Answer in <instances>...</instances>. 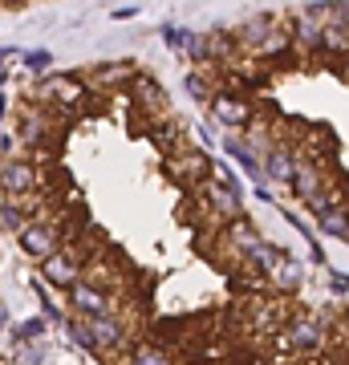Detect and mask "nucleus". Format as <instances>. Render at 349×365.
Masks as SVG:
<instances>
[{
  "label": "nucleus",
  "mask_w": 349,
  "mask_h": 365,
  "mask_svg": "<svg viewBox=\"0 0 349 365\" xmlns=\"http://www.w3.org/2000/svg\"><path fill=\"white\" fill-rule=\"evenodd\" d=\"M183 86H187V93H191L195 102H211V90H207V81L199 78V73H187V78H183Z\"/></svg>",
  "instance_id": "nucleus-28"
},
{
  "label": "nucleus",
  "mask_w": 349,
  "mask_h": 365,
  "mask_svg": "<svg viewBox=\"0 0 349 365\" xmlns=\"http://www.w3.org/2000/svg\"><path fill=\"white\" fill-rule=\"evenodd\" d=\"M211 118L220 122V126H248L252 122V102L248 98H240L236 90H220L216 98H211Z\"/></svg>",
  "instance_id": "nucleus-10"
},
{
  "label": "nucleus",
  "mask_w": 349,
  "mask_h": 365,
  "mask_svg": "<svg viewBox=\"0 0 349 365\" xmlns=\"http://www.w3.org/2000/svg\"><path fill=\"white\" fill-rule=\"evenodd\" d=\"M325 337H329L325 317L297 313V317H288V325H285V333L276 337V345H285V349H293V353H321Z\"/></svg>",
  "instance_id": "nucleus-3"
},
{
  "label": "nucleus",
  "mask_w": 349,
  "mask_h": 365,
  "mask_svg": "<svg viewBox=\"0 0 349 365\" xmlns=\"http://www.w3.org/2000/svg\"><path fill=\"white\" fill-rule=\"evenodd\" d=\"M134 98H138V106H151V110H158V114H163V110H167V102H163V90H158V81L155 78H138L134 81Z\"/></svg>",
  "instance_id": "nucleus-23"
},
{
  "label": "nucleus",
  "mask_w": 349,
  "mask_h": 365,
  "mask_svg": "<svg viewBox=\"0 0 349 365\" xmlns=\"http://www.w3.org/2000/svg\"><path fill=\"white\" fill-rule=\"evenodd\" d=\"M280 256H285V248H276V244H268V240H260V244L248 252L244 260H248V268H252L256 276H268L272 268L280 264Z\"/></svg>",
  "instance_id": "nucleus-17"
},
{
  "label": "nucleus",
  "mask_w": 349,
  "mask_h": 365,
  "mask_svg": "<svg viewBox=\"0 0 349 365\" xmlns=\"http://www.w3.org/2000/svg\"><path fill=\"white\" fill-rule=\"evenodd\" d=\"M21 61H25L33 73H45V69H53V53L49 49H25L21 53Z\"/></svg>",
  "instance_id": "nucleus-27"
},
{
  "label": "nucleus",
  "mask_w": 349,
  "mask_h": 365,
  "mask_svg": "<svg viewBox=\"0 0 349 365\" xmlns=\"http://www.w3.org/2000/svg\"><path fill=\"white\" fill-rule=\"evenodd\" d=\"M138 16V9H114V21H134Z\"/></svg>",
  "instance_id": "nucleus-33"
},
{
  "label": "nucleus",
  "mask_w": 349,
  "mask_h": 365,
  "mask_svg": "<svg viewBox=\"0 0 349 365\" xmlns=\"http://www.w3.org/2000/svg\"><path fill=\"white\" fill-rule=\"evenodd\" d=\"M41 284H53V288H61V292H69V288L81 280V260H78V252H53L49 260H41Z\"/></svg>",
  "instance_id": "nucleus-8"
},
{
  "label": "nucleus",
  "mask_w": 349,
  "mask_h": 365,
  "mask_svg": "<svg viewBox=\"0 0 349 365\" xmlns=\"http://www.w3.org/2000/svg\"><path fill=\"white\" fill-rule=\"evenodd\" d=\"M260 158H264V163H260V170H264V182L293 187V170H297V150H293V146H288V143H272Z\"/></svg>",
  "instance_id": "nucleus-9"
},
{
  "label": "nucleus",
  "mask_w": 349,
  "mask_h": 365,
  "mask_svg": "<svg viewBox=\"0 0 349 365\" xmlns=\"http://www.w3.org/2000/svg\"><path fill=\"white\" fill-rule=\"evenodd\" d=\"M37 191H41V167L33 158L25 155L0 158V195L25 203V199H37Z\"/></svg>",
  "instance_id": "nucleus-1"
},
{
  "label": "nucleus",
  "mask_w": 349,
  "mask_h": 365,
  "mask_svg": "<svg viewBox=\"0 0 349 365\" xmlns=\"http://www.w3.org/2000/svg\"><path fill=\"white\" fill-rule=\"evenodd\" d=\"M163 41H167V45H171L175 53H187V57H191V53H195V41H199V37H195L191 29H175V25H167V29H163Z\"/></svg>",
  "instance_id": "nucleus-24"
},
{
  "label": "nucleus",
  "mask_w": 349,
  "mask_h": 365,
  "mask_svg": "<svg viewBox=\"0 0 349 365\" xmlns=\"http://www.w3.org/2000/svg\"><path fill=\"white\" fill-rule=\"evenodd\" d=\"M65 325V333H69V341L78 345V349H86V353H98V341H93V333H90V325H86V317H65L61 321Z\"/></svg>",
  "instance_id": "nucleus-21"
},
{
  "label": "nucleus",
  "mask_w": 349,
  "mask_h": 365,
  "mask_svg": "<svg viewBox=\"0 0 349 365\" xmlns=\"http://www.w3.org/2000/svg\"><path fill=\"white\" fill-rule=\"evenodd\" d=\"M256 199H264V203H276V195H272L268 182H256Z\"/></svg>",
  "instance_id": "nucleus-31"
},
{
  "label": "nucleus",
  "mask_w": 349,
  "mask_h": 365,
  "mask_svg": "<svg viewBox=\"0 0 349 365\" xmlns=\"http://www.w3.org/2000/svg\"><path fill=\"white\" fill-rule=\"evenodd\" d=\"M45 98H49L53 106H78L81 93H86V86H81L74 73H53V78H45Z\"/></svg>",
  "instance_id": "nucleus-14"
},
{
  "label": "nucleus",
  "mask_w": 349,
  "mask_h": 365,
  "mask_svg": "<svg viewBox=\"0 0 349 365\" xmlns=\"http://www.w3.org/2000/svg\"><path fill=\"white\" fill-rule=\"evenodd\" d=\"M167 170L175 175V179H183L187 187H199V182L211 175V163H207L199 150H175V155H171V163H167Z\"/></svg>",
  "instance_id": "nucleus-11"
},
{
  "label": "nucleus",
  "mask_w": 349,
  "mask_h": 365,
  "mask_svg": "<svg viewBox=\"0 0 349 365\" xmlns=\"http://www.w3.org/2000/svg\"><path fill=\"white\" fill-rule=\"evenodd\" d=\"M86 325H90L93 341H98V353H110V349H122V353H126L130 345H134V337H130V325H126L118 313L86 317Z\"/></svg>",
  "instance_id": "nucleus-7"
},
{
  "label": "nucleus",
  "mask_w": 349,
  "mask_h": 365,
  "mask_svg": "<svg viewBox=\"0 0 349 365\" xmlns=\"http://www.w3.org/2000/svg\"><path fill=\"white\" fill-rule=\"evenodd\" d=\"M321 53H333V57H345L349 53V25L341 16L325 21V33H321Z\"/></svg>",
  "instance_id": "nucleus-18"
},
{
  "label": "nucleus",
  "mask_w": 349,
  "mask_h": 365,
  "mask_svg": "<svg viewBox=\"0 0 349 365\" xmlns=\"http://www.w3.org/2000/svg\"><path fill=\"white\" fill-rule=\"evenodd\" d=\"M272 29H280V21H276L272 13H260V16H248L240 29H232V37H236V45H240V53L248 49V57H252V53H256V45L268 37Z\"/></svg>",
  "instance_id": "nucleus-13"
},
{
  "label": "nucleus",
  "mask_w": 349,
  "mask_h": 365,
  "mask_svg": "<svg viewBox=\"0 0 349 365\" xmlns=\"http://www.w3.org/2000/svg\"><path fill=\"white\" fill-rule=\"evenodd\" d=\"M309 256H313V264H325V248H321V244H317V240H313V244H309Z\"/></svg>",
  "instance_id": "nucleus-32"
},
{
  "label": "nucleus",
  "mask_w": 349,
  "mask_h": 365,
  "mask_svg": "<svg viewBox=\"0 0 349 365\" xmlns=\"http://www.w3.org/2000/svg\"><path fill=\"white\" fill-rule=\"evenodd\" d=\"M223 150H228V155H232L236 163H240V170H244L248 179H256V182H264V170H260V158L252 155V150H248V146L240 143V138H228V143H223Z\"/></svg>",
  "instance_id": "nucleus-19"
},
{
  "label": "nucleus",
  "mask_w": 349,
  "mask_h": 365,
  "mask_svg": "<svg viewBox=\"0 0 349 365\" xmlns=\"http://www.w3.org/2000/svg\"><path fill=\"white\" fill-rule=\"evenodd\" d=\"M183 365H203V361H183Z\"/></svg>",
  "instance_id": "nucleus-36"
},
{
  "label": "nucleus",
  "mask_w": 349,
  "mask_h": 365,
  "mask_svg": "<svg viewBox=\"0 0 349 365\" xmlns=\"http://www.w3.org/2000/svg\"><path fill=\"white\" fill-rule=\"evenodd\" d=\"M317 227H321V235H333V240H345L349 244V211L345 207H333V211H325V215H317Z\"/></svg>",
  "instance_id": "nucleus-20"
},
{
  "label": "nucleus",
  "mask_w": 349,
  "mask_h": 365,
  "mask_svg": "<svg viewBox=\"0 0 349 365\" xmlns=\"http://www.w3.org/2000/svg\"><path fill=\"white\" fill-rule=\"evenodd\" d=\"M0 86H4V69H0Z\"/></svg>",
  "instance_id": "nucleus-37"
},
{
  "label": "nucleus",
  "mask_w": 349,
  "mask_h": 365,
  "mask_svg": "<svg viewBox=\"0 0 349 365\" xmlns=\"http://www.w3.org/2000/svg\"><path fill=\"white\" fill-rule=\"evenodd\" d=\"M329 284H333V292H345V288H349V272H345V276H333Z\"/></svg>",
  "instance_id": "nucleus-34"
},
{
  "label": "nucleus",
  "mask_w": 349,
  "mask_h": 365,
  "mask_svg": "<svg viewBox=\"0 0 349 365\" xmlns=\"http://www.w3.org/2000/svg\"><path fill=\"white\" fill-rule=\"evenodd\" d=\"M268 284L280 288L285 297H288V292H297V288L305 284V264H300L297 256H288V252H285V256H280V264L268 272Z\"/></svg>",
  "instance_id": "nucleus-15"
},
{
  "label": "nucleus",
  "mask_w": 349,
  "mask_h": 365,
  "mask_svg": "<svg viewBox=\"0 0 349 365\" xmlns=\"http://www.w3.org/2000/svg\"><path fill=\"white\" fill-rule=\"evenodd\" d=\"M13 138H16L21 150H41V146L53 138V110L49 106H37V102L21 106V110H16Z\"/></svg>",
  "instance_id": "nucleus-4"
},
{
  "label": "nucleus",
  "mask_w": 349,
  "mask_h": 365,
  "mask_svg": "<svg viewBox=\"0 0 349 365\" xmlns=\"http://www.w3.org/2000/svg\"><path fill=\"white\" fill-rule=\"evenodd\" d=\"M223 240H228V244H232V248L240 252V256H248V252L256 248V244L264 240V235H260L256 227H252V220H244V215H240V220H232V223H228V232H223Z\"/></svg>",
  "instance_id": "nucleus-16"
},
{
  "label": "nucleus",
  "mask_w": 349,
  "mask_h": 365,
  "mask_svg": "<svg viewBox=\"0 0 349 365\" xmlns=\"http://www.w3.org/2000/svg\"><path fill=\"white\" fill-rule=\"evenodd\" d=\"M93 78L106 81V86H122V81L134 78V66L130 61H122V66H102V69H93Z\"/></svg>",
  "instance_id": "nucleus-25"
},
{
  "label": "nucleus",
  "mask_w": 349,
  "mask_h": 365,
  "mask_svg": "<svg viewBox=\"0 0 349 365\" xmlns=\"http://www.w3.org/2000/svg\"><path fill=\"white\" fill-rule=\"evenodd\" d=\"M21 49H13V45H0V66H4V57H16Z\"/></svg>",
  "instance_id": "nucleus-35"
},
{
  "label": "nucleus",
  "mask_w": 349,
  "mask_h": 365,
  "mask_svg": "<svg viewBox=\"0 0 349 365\" xmlns=\"http://www.w3.org/2000/svg\"><path fill=\"white\" fill-rule=\"evenodd\" d=\"M16 244H21V252H25L33 264L49 260L53 252H61V232H57V223L45 220V215H37V220H29L21 232H16Z\"/></svg>",
  "instance_id": "nucleus-5"
},
{
  "label": "nucleus",
  "mask_w": 349,
  "mask_h": 365,
  "mask_svg": "<svg viewBox=\"0 0 349 365\" xmlns=\"http://www.w3.org/2000/svg\"><path fill=\"white\" fill-rule=\"evenodd\" d=\"M179 138H183V126H175V122H163V130H155L158 146H175Z\"/></svg>",
  "instance_id": "nucleus-29"
},
{
  "label": "nucleus",
  "mask_w": 349,
  "mask_h": 365,
  "mask_svg": "<svg viewBox=\"0 0 349 365\" xmlns=\"http://www.w3.org/2000/svg\"><path fill=\"white\" fill-rule=\"evenodd\" d=\"M126 365H171V357H167V349H158V345H130Z\"/></svg>",
  "instance_id": "nucleus-22"
},
{
  "label": "nucleus",
  "mask_w": 349,
  "mask_h": 365,
  "mask_svg": "<svg viewBox=\"0 0 349 365\" xmlns=\"http://www.w3.org/2000/svg\"><path fill=\"white\" fill-rule=\"evenodd\" d=\"M45 361V349H41V345H25V349H21V365H41Z\"/></svg>",
  "instance_id": "nucleus-30"
},
{
  "label": "nucleus",
  "mask_w": 349,
  "mask_h": 365,
  "mask_svg": "<svg viewBox=\"0 0 349 365\" xmlns=\"http://www.w3.org/2000/svg\"><path fill=\"white\" fill-rule=\"evenodd\" d=\"M321 33H325V21H317L313 13H297L288 21V41L300 53H321Z\"/></svg>",
  "instance_id": "nucleus-12"
},
{
  "label": "nucleus",
  "mask_w": 349,
  "mask_h": 365,
  "mask_svg": "<svg viewBox=\"0 0 349 365\" xmlns=\"http://www.w3.org/2000/svg\"><path fill=\"white\" fill-rule=\"evenodd\" d=\"M69 297V309L74 317H102V313H118V300H114V288L98 284L90 276H81L78 284L65 292Z\"/></svg>",
  "instance_id": "nucleus-6"
},
{
  "label": "nucleus",
  "mask_w": 349,
  "mask_h": 365,
  "mask_svg": "<svg viewBox=\"0 0 349 365\" xmlns=\"http://www.w3.org/2000/svg\"><path fill=\"white\" fill-rule=\"evenodd\" d=\"M45 325H49L45 317H33V321H21V325L13 329V337L21 341V345H25V341H37L41 333H45Z\"/></svg>",
  "instance_id": "nucleus-26"
},
{
  "label": "nucleus",
  "mask_w": 349,
  "mask_h": 365,
  "mask_svg": "<svg viewBox=\"0 0 349 365\" xmlns=\"http://www.w3.org/2000/svg\"><path fill=\"white\" fill-rule=\"evenodd\" d=\"M199 199H203L207 215H211V223H232L244 215V199H240V187H236V179H211L207 175L203 182H199Z\"/></svg>",
  "instance_id": "nucleus-2"
}]
</instances>
